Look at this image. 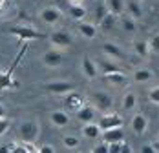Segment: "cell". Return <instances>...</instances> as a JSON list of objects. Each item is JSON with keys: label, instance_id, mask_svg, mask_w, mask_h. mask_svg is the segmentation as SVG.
I'll return each mask as SVG.
<instances>
[{"label": "cell", "instance_id": "cell-22", "mask_svg": "<svg viewBox=\"0 0 159 153\" xmlns=\"http://www.w3.org/2000/svg\"><path fill=\"white\" fill-rule=\"evenodd\" d=\"M79 31L82 37H86V38H95L97 37V26L95 24H92V22H80L79 24Z\"/></svg>", "mask_w": 159, "mask_h": 153}, {"label": "cell", "instance_id": "cell-10", "mask_svg": "<svg viewBox=\"0 0 159 153\" xmlns=\"http://www.w3.org/2000/svg\"><path fill=\"white\" fill-rule=\"evenodd\" d=\"M80 69H82V73H84V75L88 76L90 80L97 78V75H99V66H97V64H95L93 60H92L90 57H84V59H82Z\"/></svg>", "mask_w": 159, "mask_h": 153}, {"label": "cell", "instance_id": "cell-1", "mask_svg": "<svg viewBox=\"0 0 159 153\" xmlns=\"http://www.w3.org/2000/svg\"><path fill=\"white\" fill-rule=\"evenodd\" d=\"M18 133H20V138L24 142H35L37 137H39V133H40V128H39V124L35 120H26V122L20 124Z\"/></svg>", "mask_w": 159, "mask_h": 153}, {"label": "cell", "instance_id": "cell-14", "mask_svg": "<svg viewBox=\"0 0 159 153\" xmlns=\"http://www.w3.org/2000/svg\"><path fill=\"white\" fill-rule=\"evenodd\" d=\"M82 135L86 138H90V140H97L102 135V129H101L99 122H86L84 128H82Z\"/></svg>", "mask_w": 159, "mask_h": 153}, {"label": "cell", "instance_id": "cell-18", "mask_svg": "<svg viewBox=\"0 0 159 153\" xmlns=\"http://www.w3.org/2000/svg\"><path fill=\"white\" fill-rule=\"evenodd\" d=\"M117 16L119 15H115V13H110V11H108L106 16L99 22V28L104 31V33H110V31L115 28V24H117Z\"/></svg>", "mask_w": 159, "mask_h": 153}, {"label": "cell", "instance_id": "cell-23", "mask_svg": "<svg viewBox=\"0 0 159 153\" xmlns=\"http://www.w3.org/2000/svg\"><path fill=\"white\" fill-rule=\"evenodd\" d=\"M134 49H135V53H137L141 59H146V57L152 53L150 42H146V40H135V42H134Z\"/></svg>", "mask_w": 159, "mask_h": 153}, {"label": "cell", "instance_id": "cell-33", "mask_svg": "<svg viewBox=\"0 0 159 153\" xmlns=\"http://www.w3.org/2000/svg\"><path fill=\"white\" fill-rule=\"evenodd\" d=\"M9 126H11V120H9V119H4V117L0 119V137L9 129Z\"/></svg>", "mask_w": 159, "mask_h": 153}, {"label": "cell", "instance_id": "cell-15", "mask_svg": "<svg viewBox=\"0 0 159 153\" xmlns=\"http://www.w3.org/2000/svg\"><path fill=\"white\" fill-rule=\"evenodd\" d=\"M49 119H51V124L57 126V128H66V126L70 124V115H68L66 111H62V109H55V111H51Z\"/></svg>", "mask_w": 159, "mask_h": 153}, {"label": "cell", "instance_id": "cell-36", "mask_svg": "<svg viewBox=\"0 0 159 153\" xmlns=\"http://www.w3.org/2000/svg\"><path fill=\"white\" fill-rule=\"evenodd\" d=\"M39 153H55V148L49 146V144H44V146L39 148Z\"/></svg>", "mask_w": 159, "mask_h": 153}, {"label": "cell", "instance_id": "cell-34", "mask_svg": "<svg viewBox=\"0 0 159 153\" xmlns=\"http://www.w3.org/2000/svg\"><path fill=\"white\" fill-rule=\"evenodd\" d=\"M93 153H110V144H99V146H95L93 150H92Z\"/></svg>", "mask_w": 159, "mask_h": 153}, {"label": "cell", "instance_id": "cell-5", "mask_svg": "<svg viewBox=\"0 0 159 153\" xmlns=\"http://www.w3.org/2000/svg\"><path fill=\"white\" fill-rule=\"evenodd\" d=\"M93 102H95L97 109H101L102 113H106V111H110L111 106H113V98H111L110 93L106 91H99L93 95Z\"/></svg>", "mask_w": 159, "mask_h": 153}, {"label": "cell", "instance_id": "cell-16", "mask_svg": "<svg viewBox=\"0 0 159 153\" xmlns=\"http://www.w3.org/2000/svg\"><path fill=\"white\" fill-rule=\"evenodd\" d=\"M152 76H154V73H152L148 68H137V69L132 73L134 82H137V84H146V82H150Z\"/></svg>", "mask_w": 159, "mask_h": 153}, {"label": "cell", "instance_id": "cell-28", "mask_svg": "<svg viewBox=\"0 0 159 153\" xmlns=\"http://www.w3.org/2000/svg\"><path fill=\"white\" fill-rule=\"evenodd\" d=\"M130 153L132 150H130V146H126L123 140L121 142H113V144H110V153Z\"/></svg>", "mask_w": 159, "mask_h": 153}, {"label": "cell", "instance_id": "cell-11", "mask_svg": "<svg viewBox=\"0 0 159 153\" xmlns=\"http://www.w3.org/2000/svg\"><path fill=\"white\" fill-rule=\"evenodd\" d=\"M101 137L106 144H113V142L125 140V133H123V128H111V129H104Z\"/></svg>", "mask_w": 159, "mask_h": 153}, {"label": "cell", "instance_id": "cell-12", "mask_svg": "<svg viewBox=\"0 0 159 153\" xmlns=\"http://www.w3.org/2000/svg\"><path fill=\"white\" fill-rule=\"evenodd\" d=\"M40 18H42L44 24L53 26V24H57V22L61 20V11H59L57 7H44V9L40 11Z\"/></svg>", "mask_w": 159, "mask_h": 153}, {"label": "cell", "instance_id": "cell-9", "mask_svg": "<svg viewBox=\"0 0 159 153\" xmlns=\"http://www.w3.org/2000/svg\"><path fill=\"white\" fill-rule=\"evenodd\" d=\"M102 51H104L106 57H110L113 60H123L125 59V51L117 46L115 42H104L102 44Z\"/></svg>", "mask_w": 159, "mask_h": 153}, {"label": "cell", "instance_id": "cell-20", "mask_svg": "<svg viewBox=\"0 0 159 153\" xmlns=\"http://www.w3.org/2000/svg\"><path fill=\"white\" fill-rule=\"evenodd\" d=\"M126 11L130 16H134L135 20L137 18H143V7H141V2L139 0H130L126 2Z\"/></svg>", "mask_w": 159, "mask_h": 153}, {"label": "cell", "instance_id": "cell-38", "mask_svg": "<svg viewBox=\"0 0 159 153\" xmlns=\"http://www.w3.org/2000/svg\"><path fill=\"white\" fill-rule=\"evenodd\" d=\"M4 4H6V0H0V9L4 7Z\"/></svg>", "mask_w": 159, "mask_h": 153}, {"label": "cell", "instance_id": "cell-30", "mask_svg": "<svg viewBox=\"0 0 159 153\" xmlns=\"http://www.w3.org/2000/svg\"><path fill=\"white\" fill-rule=\"evenodd\" d=\"M148 100L152 104H159V86H154L148 90Z\"/></svg>", "mask_w": 159, "mask_h": 153}, {"label": "cell", "instance_id": "cell-25", "mask_svg": "<svg viewBox=\"0 0 159 153\" xmlns=\"http://www.w3.org/2000/svg\"><path fill=\"white\" fill-rule=\"evenodd\" d=\"M110 84L113 86H121V84H125L126 82V75L123 73V71H113V73H108V75H102Z\"/></svg>", "mask_w": 159, "mask_h": 153}, {"label": "cell", "instance_id": "cell-2", "mask_svg": "<svg viewBox=\"0 0 159 153\" xmlns=\"http://www.w3.org/2000/svg\"><path fill=\"white\" fill-rule=\"evenodd\" d=\"M123 117L119 115V113H110V111H106V113H102L101 117H99V126H101V129L104 131V129H111V128H123Z\"/></svg>", "mask_w": 159, "mask_h": 153}, {"label": "cell", "instance_id": "cell-7", "mask_svg": "<svg viewBox=\"0 0 159 153\" xmlns=\"http://www.w3.org/2000/svg\"><path fill=\"white\" fill-rule=\"evenodd\" d=\"M130 128L135 135H143L144 131L148 129V119L144 117L143 113H135L130 120Z\"/></svg>", "mask_w": 159, "mask_h": 153}, {"label": "cell", "instance_id": "cell-26", "mask_svg": "<svg viewBox=\"0 0 159 153\" xmlns=\"http://www.w3.org/2000/svg\"><path fill=\"white\" fill-rule=\"evenodd\" d=\"M70 16H71L73 20H82V18L86 16L84 6H80V4H71V6H70Z\"/></svg>", "mask_w": 159, "mask_h": 153}, {"label": "cell", "instance_id": "cell-31", "mask_svg": "<svg viewBox=\"0 0 159 153\" xmlns=\"http://www.w3.org/2000/svg\"><path fill=\"white\" fill-rule=\"evenodd\" d=\"M106 13H108V7H106V4H101V6H97V9H95V20H97V22H101V20L106 16Z\"/></svg>", "mask_w": 159, "mask_h": 153}, {"label": "cell", "instance_id": "cell-27", "mask_svg": "<svg viewBox=\"0 0 159 153\" xmlns=\"http://www.w3.org/2000/svg\"><path fill=\"white\" fill-rule=\"evenodd\" d=\"M121 26H123V29L125 31H135V18L134 16H130V15H126V16H123L121 18Z\"/></svg>", "mask_w": 159, "mask_h": 153}, {"label": "cell", "instance_id": "cell-21", "mask_svg": "<svg viewBox=\"0 0 159 153\" xmlns=\"http://www.w3.org/2000/svg\"><path fill=\"white\" fill-rule=\"evenodd\" d=\"M106 7L110 13H115V15H123V11L126 9V2L125 0H104Z\"/></svg>", "mask_w": 159, "mask_h": 153}, {"label": "cell", "instance_id": "cell-32", "mask_svg": "<svg viewBox=\"0 0 159 153\" xmlns=\"http://www.w3.org/2000/svg\"><path fill=\"white\" fill-rule=\"evenodd\" d=\"M148 42H150V49H152V53H159V33L157 35H154Z\"/></svg>", "mask_w": 159, "mask_h": 153}, {"label": "cell", "instance_id": "cell-6", "mask_svg": "<svg viewBox=\"0 0 159 153\" xmlns=\"http://www.w3.org/2000/svg\"><path fill=\"white\" fill-rule=\"evenodd\" d=\"M75 115H77V119H79L80 122H95L97 119V106H90V104H84L82 107H79L77 111H75Z\"/></svg>", "mask_w": 159, "mask_h": 153}, {"label": "cell", "instance_id": "cell-35", "mask_svg": "<svg viewBox=\"0 0 159 153\" xmlns=\"http://www.w3.org/2000/svg\"><path fill=\"white\" fill-rule=\"evenodd\" d=\"M157 151V148H156V144H146L141 148V153H156Z\"/></svg>", "mask_w": 159, "mask_h": 153}, {"label": "cell", "instance_id": "cell-17", "mask_svg": "<svg viewBox=\"0 0 159 153\" xmlns=\"http://www.w3.org/2000/svg\"><path fill=\"white\" fill-rule=\"evenodd\" d=\"M99 71H101V75H108V73H113V71H121V68L113 62V59H104V60H99Z\"/></svg>", "mask_w": 159, "mask_h": 153}, {"label": "cell", "instance_id": "cell-13", "mask_svg": "<svg viewBox=\"0 0 159 153\" xmlns=\"http://www.w3.org/2000/svg\"><path fill=\"white\" fill-rule=\"evenodd\" d=\"M11 35H16L18 38H22V40H30V38H40L42 37V33H39V31L31 29V28H11Z\"/></svg>", "mask_w": 159, "mask_h": 153}, {"label": "cell", "instance_id": "cell-4", "mask_svg": "<svg viewBox=\"0 0 159 153\" xmlns=\"http://www.w3.org/2000/svg\"><path fill=\"white\" fill-rule=\"evenodd\" d=\"M73 84L71 82H64V80H57V82H48L44 86V90L48 93H53V95H66V93L73 91Z\"/></svg>", "mask_w": 159, "mask_h": 153}, {"label": "cell", "instance_id": "cell-24", "mask_svg": "<svg viewBox=\"0 0 159 153\" xmlns=\"http://www.w3.org/2000/svg\"><path fill=\"white\" fill-rule=\"evenodd\" d=\"M135 106H137V95L134 91L125 93V97H123V109L125 111H132Z\"/></svg>", "mask_w": 159, "mask_h": 153}, {"label": "cell", "instance_id": "cell-3", "mask_svg": "<svg viewBox=\"0 0 159 153\" xmlns=\"http://www.w3.org/2000/svg\"><path fill=\"white\" fill-rule=\"evenodd\" d=\"M51 44L59 49H64V47H70L73 44V37L68 33V31H55L51 37H49Z\"/></svg>", "mask_w": 159, "mask_h": 153}, {"label": "cell", "instance_id": "cell-29", "mask_svg": "<svg viewBox=\"0 0 159 153\" xmlns=\"http://www.w3.org/2000/svg\"><path fill=\"white\" fill-rule=\"evenodd\" d=\"M62 144L66 146V148L73 150V148L79 146V137H75V135H66V137L62 138Z\"/></svg>", "mask_w": 159, "mask_h": 153}, {"label": "cell", "instance_id": "cell-37", "mask_svg": "<svg viewBox=\"0 0 159 153\" xmlns=\"http://www.w3.org/2000/svg\"><path fill=\"white\" fill-rule=\"evenodd\" d=\"M2 117H6V107L0 104V119H2Z\"/></svg>", "mask_w": 159, "mask_h": 153}, {"label": "cell", "instance_id": "cell-19", "mask_svg": "<svg viewBox=\"0 0 159 153\" xmlns=\"http://www.w3.org/2000/svg\"><path fill=\"white\" fill-rule=\"evenodd\" d=\"M66 106L68 107H71V109H79V107L84 106V100H82V97H80L79 93H75V91H70V93H66Z\"/></svg>", "mask_w": 159, "mask_h": 153}, {"label": "cell", "instance_id": "cell-39", "mask_svg": "<svg viewBox=\"0 0 159 153\" xmlns=\"http://www.w3.org/2000/svg\"><path fill=\"white\" fill-rule=\"evenodd\" d=\"M157 142H159V133H157Z\"/></svg>", "mask_w": 159, "mask_h": 153}, {"label": "cell", "instance_id": "cell-8", "mask_svg": "<svg viewBox=\"0 0 159 153\" xmlns=\"http://www.w3.org/2000/svg\"><path fill=\"white\" fill-rule=\"evenodd\" d=\"M42 62H44V66H48V68H59V66L62 64V53L59 51V47H57V49H48V51L42 55Z\"/></svg>", "mask_w": 159, "mask_h": 153}]
</instances>
